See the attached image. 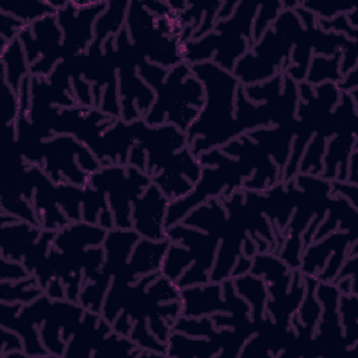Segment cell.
<instances>
[{
  "label": "cell",
  "mask_w": 358,
  "mask_h": 358,
  "mask_svg": "<svg viewBox=\"0 0 358 358\" xmlns=\"http://www.w3.org/2000/svg\"><path fill=\"white\" fill-rule=\"evenodd\" d=\"M39 225L15 221L1 225V256L10 260H21L41 236Z\"/></svg>",
  "instance_id": "8992f818"
},
{
  "label": "cell",
  "mask_w": 358,
  "mask_h": 358,
  "mask_svg": "<svg viewBox=\"0 0 358 358\" xmlns=\"http://www.w3.org/2000/svg\"><path fill=\"white\" fill-rule=\"evenodd\" d=\"M190 70L207 87V105L187 129L189 148L194 157L227 143L242 129L232 117L238 78L213 62L194 63Z\"/></svg>",
  "instance_id": "6da1fadb"
},
{
  "label": "cell",
  "mask_w": 358,
  "mask_h": 358,
  "mask_svg": "<svg viewBox=\"0 0 358 358\" xmlns=\"http://www.w3.org/2000/svg\"><path fill=\"white\" fill-rule=\"evenodd\" d=\"M138 234L136 231L129 229H110L105 236V249H106V260L101 270V277L109 280L110 275H115L124 264L131 248L138 241Z\"/></svg>",
  "instance_id": "ba28073f"
},
{
  "label": "cell",
  "mask_w": 358,
  "mask_h": 358,
  "mask_svg": "<svg viewBox=\"0 0 358 358\" xmlns=\"http://www.w3.org/2000/svg\"><path fill=\"white\" fill-rule=\"evenodd\" d=\"M24 21L1 11V22H0V36H3L6 41H13L20 35V32L27 27Z\"/></svg>",
  "instance_id": "2e32d148"
},
{
  "label": "cell",
  "mask_w": 358,
  "mask_h": 358,
  "mask_svg": "<svg viewBox=\"0 0 358 358\" xmlns=\"http://www.w3.org/2000/svg\"><path fill=\"white\" fill-rule=\"evenodd\" d=\"M252 267V260L250 259H248V257H243V256H241V257H238V260H236V263H235V266H234V270H232V273H231V275H242V274H246V271L249 270Z\"/></svg>",
  "instance_id": "ffe728a7"
},
{
  "label": "cell",
  "mask_w": 358,
  "mask_h": 358,
  "mask_svg": "<svg viewBox=\"0 0 358 358\" xmlns=\"http://www.w3.org/2000/svg\"><path fill=\"white\" fill-rule=\"evenodd\" d=\"M83 189L73 186L71 183H56V203L60 204L69 221H78L80 218V203L83 201Z\"/></svg>",
  "instance_id": "4fadbf2b"
},
{
  "label": "cell",
  "mask_w": 358,
  "mask_h": 358,
  "mask_svg": "<svg viewBox=\"0 0 358 358\" xmlns=\"http://www.w3.org/2000/svg\"><path fill=\"white\" fill-rule=\"evenodd\" d=\"M158 92L157 102L147 112L145 123L162 124L165 115L168 122L180 130H187L189 124L199 116V108L203 106V84L194 76L187 64L175 66L165 77V81L155 85Z\"/></svg>",
  "instance_id": "7a4b0ae2"
},
{
  "label": "cell",
  "mask_w": 358,
  "mask_h": 358,
  "mask_svg": "<svg viewBox=\"0 0 358 358\" xmlns=\"http://www.w3.org/2000/svg\"><path fill=\"white\" fill-rule=\"evenodd\" d=\"M106 236L105 228L90 222H69L55 235L52 246L57 250H84L85 246H96Z\"/></svg>",
  "instance_id": "52a82bcc"
},
{
  "label": "cell",
  "mask_w": 358,
  "mask_h": 358,
  "mask_svg": "<svg viewBox=\"0 0 358 358\" xmlns=\"http://www.w3.org/2000/svg\"><path fill=\"white\" fill-rule=\"evenodd\" d=\"M1 76L10 84V87L18 92L22 80L27 77V56L22 49L21 41L14 38L8 42L6 50L1 53Z\"/></svg>",
  "instance_id": "9c48e42d"
},
{
  "label": "cell",
  "mask_w": 358,
  "mask_h": 358,
  "mask_svg": "<svg viewBox=\"0 0 358 358\" xmlns=\"http://www.w3.org/2000/svg\"><path fill=\"white\" fill-rule=\"evenodd\" d=\"M220 294V284L206 287H185V289L180 291V301H183L182 313L185 316H200L217 310L229 312V301L225 299V302H222Z\"/></svg>",
  "instance_id": "5b68a950"
},
{
  "label": "cell",
  "mask_w": 358,
  "mask_h": 358,
  "mask_svg": "<svg viewBox=\"0 0 358 358\" xmlns=\"http://www.w3.org/2000/svg\"><path fill=\"white\" fill-rule=\"evenodd\" d=\"M31 273L27 270L24 263H18L17 260H10L1 256V281H17L28 277Z\"/></svg>",
  "instance_id": "9a60e30c"
},
{
  "label": "cell",
  "mask_w": 358,
  "mask_h": 358,
  "mask_svg": "<svg viewBox=\"0 0 358 358\" xmlns=\"http://www.w3.org/2000/svg\"><path fill=\"white\" fill-rule=\"evenodd\" d=\"M41 292L42 288L39 287L34 274L24 281H18L17 284H11V281H1V302L25 303L38 298Z\"/></svg>",
  "instance_id": "30bf717a"
},
{
  "label": "cell",
  "mask_w": 358,
  "mask_h": 358,
  "mask_svg": "<svg viewBox=\"0 0 358 358\" xmlns=\"http://www.w3.org/2000/svg\"><path fill=\"white\" fill-rule=\"evenodd\" d=\"M341 313L344 316V326L347 330V336L351 337V343L357 340V296L354 295H343L341 296Z\"/></svg>",
  "instance_id": "5bb4252c"
},
{
  "label": "cell",
  "mask_w": 358,
  "mask_h": 358,
  "mask_svg": "<svg viewBox=\"0 0 358 358\" xmlns=\"http://www.w3.org/2000/svg\"><path fill=\"white\" fill-rule=\"evenodd\" d=\"M169 248V239H138L131 253L130 262L113 275L116 280L124 282L133 281L138 274H150L162 267L166 250Z\"/></svg>",
  "instance_id": "277c9868"
},
{
  "label": "cell",
  "mask_w": 358,
  "mask_h": 358,
  "mask_svg": "<svg viewBox=\"0 0 358 358\" xmlns=\"http://www.w3.org/2000/svg\"><path fill=\"white\" fill-rule=\"evenodd\" d=\"M0 8L1 11L24 21L28 25L46 15H55L57 13V8H55L49 1H22L11 6L3 4Z\"/></svg>",
  "instance_id": "8fae6325"
},
{
  "label": "cell",
  "mask_w": 358,
  "mask_h": 358,
  "mask_svg": "<svg viewBox=\"0 0 358 358\" xmlns=\"http://www.w3.org/2000/svg\"><path fill=\"white\" fill-rule=\"evenodd\" d=\"M46 295L52 299H63L64 298V288L62 287L60 278H53L45 288Z\"/></svg>",
  "instance_id": "ac0fdd59"
},
{
  "label": "cell",
  "mask_w": 358,
  "mask_h": 358,
  "mask_svg": "<svg viewBox=\"0 0 358 358\" xmlns=\"http://www.w3.org/2000/svg\"><path fill=\"white\" fill-rule=\"evenodd\" d=\"M262 11H259V15L256 17V27H255V39H259L263 34V31L267 28V22L273 20L277 15L278 8H281L280 3H270L263 4Z\"/></svg>",
  "instance_id": "e0dca14e"
},
{
  "label": "cell",
  "mask_w": 358,
  "mask_h": 358,
  "mask_svg": "<svg viewBox=\"0 0 358 358\" xmlns=\"http://www.w3.org/2000/svg\"><path fill=\"white\" fill-rule=\"evenodd\" d=\"M112 10H105V14L101 15L95 24V38L94 43L101 45L105 38L112 34H119L122 29V21L124 15L126 3H109Z\"/></svg>",
  "instance_id": "7c38bea8"
},
{
  "label": "cell",
  "mask_w": 358,
  "mask_h": 358,
  "mask_svg": "<svg viewBox=\"0 0 358 358\" xmlns=\"http://www.w3.org/2000/svg\"><path fill=\"white\" fill-rule=\"evenodd\" d=\"M169 203V199L161 192V189L151 182L145 187V192L133 201L131 225L134 231L147 239H165V217Z\"/></svg>",
  "instance_id": "3957f363"
},
{
  "label": "cell",
  "mask_w": 358,
  "mask_h": 358,
  "mask_svg": "<svg viewBox=\"0 0 358 358\" xmlns=\"http://www.w3.org/2000/svg\"><path fill=\"white\" fill-rule=\"evenodd\" d=\"M3 351L6 350V347L11 345L13 350H20L21 348V341L20 338L11 333V330H7V327H3Z\"/></svg>",
  "instance_id": "d6986e66"
}]
</instances>
